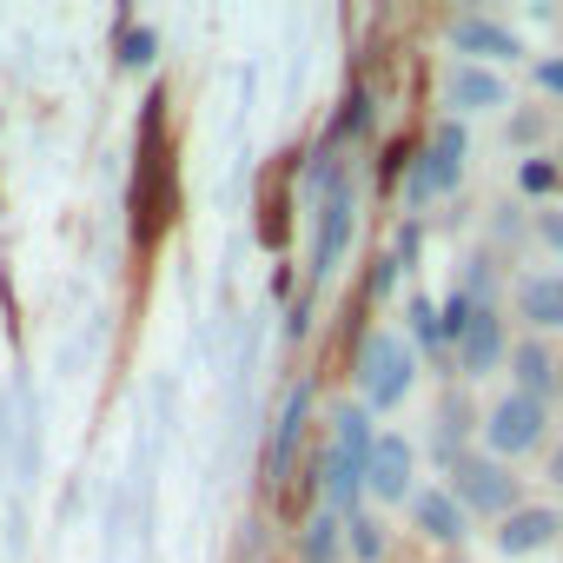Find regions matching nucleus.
I'll use <instances>...</instances> for the list:
<instances>
[{
  "label": "nucleus",
  "mask_w": 563,
  "mask_h": 563,
  "mask_svg": "<svg viewBox=\"0 0 563 563\" xmlns=\"http://www.w3.org/2000/svg\"><path fill=\"white\" fill-rule=\"evenodd\" d=\"M411 332H418V339H424V345H431V339H438V312H431V306H424V299H418V306H411Z\"/></svg>",
  "instance_id": "nucleus-20"
},
{
  "label": "nucleus",
  "mask_w": 563,
  "mask_h": 563,
  "mask_svg": "<svg viewBox=\"0 0 563 563\" xmlns=\"http://www.w3.org/2000/svg\"><path fill=\"white\" fill-rule=\"evenodd\" d=\"M537 239L563 258V206H550V212H537Z\"/></svg>",
  "instance_id": "nucleus-19"
},
{
  "label": "nucleus",
  "mask_w": 563,
  "mask_h": 563,
  "mask_svg": "<svg viewBox=\"0 0 563 563\" xmlns=\"http://www.w3.org/2000/svg\"><path fill=\"white\" fill-rule=\"evenodd\" d=\"M451 484V497L464 504V517H510L517 510V477H510V464L504 457H490V451H457V464L444 471Z\"/></svg>",
  "instance_id": "nucleus-1"
},
{
  "label": "nucleus",
  "mask_w": 563,
  "mask_h": 563,
  "mask_svg": "<svg viewBox=\"0 0 563 563\" xmlns=\"http://www.w3.org/2000/svg\"><path fill=\"white\" fill-rule=\"evenodd\" d=\"M411 517L431 543H464V523H471L451 490H411Z\"/></svg>",
  "instance_id": "nucleus-12"
},
{
  "label": "nucleus",
  "mask_w": 563,
  "mask_h": 563,
  "mask_svg": "<svg viewBox=\"0 0 563 563\" xmlns=\"http://www.w3.org/2000/svg\"><path fill=\"white\" fill-rule=\"evenodd\" d=\"M345 232H352V179H332V186H325V219H319V252H312V272H332V265H339Z\"/></svg>",
  "instance_id": "nucleus-10"
},
{
  "label": "nucleus",
  "mask_w": 563,
  "mask_h": 563,
  "mask_svg": "<svg viewBox=\"0 0 563 563\" xmlns=\"http://www.w3.org/2000/svg\"><path fill=\"white\" fill-rule=\"evenodd\" d=\"M345 543H352V556H358V563H378V556H385V523H378V517H365V510H352Z\"/></svg>",
  "instance_id": "nucleus-16"
},
{
  "label": "nucleus",
  "mask_w": 563,
  "mask_h": 563,
  "mask_svg": "<svg viewBox=\"0 0 563 563\" xmlns=\"http://www.w3.org/2000/svg\"><path fill=\"white\" fill-rule=\"evenodd\" d=\"M556 385H563V372H556V358H550L537 339L510 345V391H517V398H537V405H543Z\"/></svg>",
  "instance_id": "nucleus-11"
},
{
  "label": "nucleus",
  "mask_w": 563,
  "mask_h": 563,
  "mask_svg": "<svg viewBox=\"0 0 563 563\" xmlns=\"http://www.w3.org/2000/svg\"><path fill=\"white\" fill-rule=\"evenodd\" d=\"M550 484H563V444L550 451Z\"/></svg>",
  "instance_id": "nucleus-22"
},
{
  "label": "nucleus",
  "mask_w": 563,
  "mask_h": 563,
  "mask_svg": "<svg viewBox=\"0 0 563 563\" xmlns=\"http://www.w3.org/2000/svg\"><path fill=\"white\" fill-rule=\"evenodd\" d=\"M464 159H471V133H464V120H438V126H431V140H424V153H418V159H411V173H405V199H411V206H424V199L457 192Z\"/></svg>",
  "instance_id": "nucleus-2"
},
{
  "label": "nucleus",
  "mask_w": 563,
  "mask_h": 563,
  "mask_svg": "<svg viewBox=\"0 0 563 563\" xmlns=\"http://www.w3.org/2000/svg\"><path fill=\"white\" fill-rule=\"evenodd\" d=\"M411 378H418V352H411L398 332H372V339L358 345V385H365V405H372V411L398 405V398L411 391Z\"/></svg>",
  "instance_id": "nucleus-3"
},
{
  "label": "nucleus",
  "mask_w": 563,
  "mask_h": 563,
  "mask_svg": "<svg viewBox=\"0 0 563 563\" xmlns=\"http://www.w3.org/2000/svg\"><path fill=\"white\" fill-rule=\"evenodd\" d=\"M556 530H563V517H556L550 504H517L490 537H497V550H504V556H530V550H550V543H556Z\"/></svg>",
  "instance_id": "nucleus-7"
},
{
  "label": "nucleus",
  "mask_w": 563,
  "mask_h": 563,
  "mask_svg": "<svg viewBox=\"0 0 563 563\" xmlns=\"http://www.w3.org/2000/svg\"><path fill=\"white\" fill-rule=\"evenodd\" d=\"M451 47H457L471 67H490V60H517V54H523L517 34L497 27L490 14H457V21H451Z\"/></svg>",
  "instance_id": "nucleus-6"
},
{
  "label": "nucleus",
  "mask_w": 563,
  "mask_h": 563,
  "mask_svg": "<svg viewBox=\"0 0 563 563\" xmlns=\"http://www.w3.org/2000/svg\"><path fill=\"white\" fill-rule=\"evenodd\" d=\"M153 47H159V41H153V27H126V34H120V67H146V60H153Z\"/></svg>",
  "instance_id": "nucleus-17"
},
{
  "label": "nucleus",
  "mask_w": 563,
  "mask_h": 563,
  "mask_svg": "<svg viewBox=\"0 0 563 563\" xmlns=\"http://www.w3.org/2000/svg\"><path fill=\"white\" fill-rule=\"evenodd\" d=\"M504 365V319L490 312V306H477V319L464 325V339H457V372L464 378H484V372H497Z\"/></svg>",
  "instance_id": "nucleus-8"
},
{
  "label": "nucleus",
  "mask_w": 563,
  "mask_h": 563,
  "mask_svg": "<svg viewBox=\"0 0 563 563\" xmlns=\"http://www.w3.org/2000/svg\"><path fill=\"white\" fill-rule=\"evenodd\" d=\"M411 464H418V451H411L398 431H378L372 464H365V490H372L378 504H405V490H411Z\"/></svg>",
  "instance_id": "nucleus-5"
},
{
  "label": "nucleus",
  "mask_w": 563,
  "mask_h": 563,
  "mask_svg": "<svg viewBox=\"0 0 563 563\" xmlns=\"http://www.w3.org/2000/svg\"><path fill=\"white\" fill-rule=\"evenodd\" d=\"M556 179H563V166H550V159H530L523 166V192H550Z\"/></svg>",
  "instance_id": "nucleus-18"
},
{
  "label": "nucleus",
  "mask_w": 563,
  "mask_h": 563,
  "mask_svg": "<svg viewBox=\"0 0 563 563\" xmlns=\"http://www.w3.org/2000/svg\"><path fill=\"white\" fill-rule=\"evenodd\" d=\"M339 543H345L339 510H319V517L299 530V563H339Z\"/></svg>",
  "instance_id": "nucleus-14"
},
{
  "label": "nucleus",
  "mask_w": 563,
  "mask_h": 563,
  "mask_svg": "<svg viewBox=\"0 0 563 563\" xmlns=\"http://www.w3.org/2000/svg\"><path fill=\"white\" fill-rule=\"evenodd\" d=\"M517 312L537 325V332H563V272H537L517 286Z\"/></svg>",
  "instance_id": "nucleus-13"
},
{
  "label": "nucleus",
  "mask_w": 563,
  "mask_h": 563,
  "mask_svg": "<svg viewBox=\"0 0 563 563\" xmlns=\"http://www.w3.org/2000/svg\"><path fill=\"white\" fill-rule=\"evenodd\" d=\"M444 93H451L457 120H464V113H497V107H504V80H497L490 67H471V60H457V67H451Z\"/></svg>",
  "instance_id": "nucleus-9"
},
{
  "label": "nucleus",
  "mask_w": 563,
  "mask_h": 563,
  "mask_svg": "<svg viewBox=\"0 0 563 563\" xmlns=\"http://www.w3.org/2000/svg\"><path fill=\"white\" fill-rule=\"evenodd\" d=\"M543 424H550V411L537 405V398H517V391H504L490 411H484V444H490V457H523V451H537L543 444Z\"/></svg>",
  "instance_id": "nucleus-4"
},
{
  "label": "nucleus",
  "mask_w": 563,
  "mask_h": 563,
  "mask_svg": "<svg viewBox=\"0 0 563 563\" xmlns=\"http://www.w3.org/2000/svg\"><path fill=\"white\" fill-rule=\"evenodd\" d=\"M299 431H306V391L286 405V418H278V431H272V477H286V471H292V444H299Z\"/></svg>",
  "instance_id": "nucleus-15"
},
{
  "label": "nucleus",
  "mask_w": 563,
  "mask_h": 563,
  "mask_svg": "<svg viewBox=\"0 0 563 563\" xmlns=\"http://www.w3.org/2000/svg\"><path fill=\"white\" fill-rule=\"evenodd\" d=\"M537 87H543V93H556V100H563V60H543V67H537Z\"/></svg>",
  "instance_id": "nucleus-21"
}]
</instances>
